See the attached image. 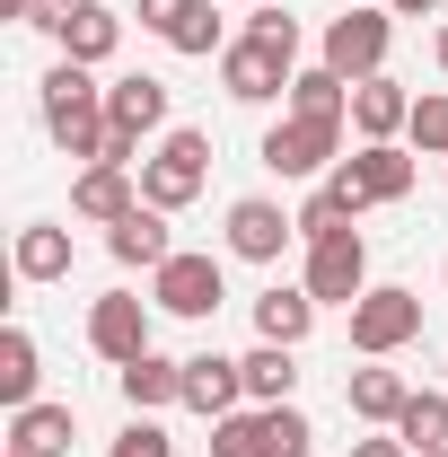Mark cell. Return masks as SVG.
Instances as JSON below:
<instances>
[{
    "instance_id": "cell-33",
    "label": "cell",
    "mask_w": 448,
    "mask_h": 457,
    "mask_svg": "<svg viewBox=\"0 0 448 457\" xmlns=\"http://www.w3.org/2000/svg\"><path fill=\"white\" fill-rule=\"evenodd\" d=\"M185 9H194V0H141V9H132V18H141V27H150V36H159V45H168L176 27H185Z\"/></svg>"
},
{
    "instance_id": "cell-6",
    "label": "cell",
    "mask_w": 448,
    "mask_h": 457,
    "mask_svg": "<svg viewBox=\"0 0 448 457\" xmlns=\"http://www.w3.org/2000/svg\"><path fill=\"white\" fill-rule=\"evenodd\" d=\"M264 168L273 176H326L343 168V123L335 114H281L264 132Z\"/></svg>"
},
{
    "instance_id": "cell-12",
    "label": "cell",
    "mask_w": 448,
    "mask_h": 457,
    "mask_svg": "<svg viewBox=\"0 0 448 457\" xmlns=\"http://www.w3.org/2000/svg\"><path fill=\"white\" fill-rule=\"evenodd\" d=\"M88 352L114 361V370H123V361H141V352H150V308H141L132 290H106V299L88 308Z\"/></svg>"
},
{
    "instance_id": "cell-2",
    "label": "cell",
    "mask_w": 448,
    "mask_h": 457,
    "mask_svg": "<svg viewBox=\"0 0 448 457\" xmlns=\"http://www.w3.org/2000/svg\"><path fill=\"white\" fill-rule=\"evenodd\" d=\"M203 176H212V132H203V123H176L168 141L141 159V203H150V212H185V203L203 194Z\"/></svg>"
},
{
    "instance_id": "cell-13",
    "label": "cell",
    "mask_w": 448,
    "mask_h": 457,
    "mask_svg": "<svg viewBox=\"0 0 448 457\" xmlns=\"http://www.w3.org/2000/svg\"><path fill=\"white\" fill-rule=\"evenodd\" d=\"M106 123H114V132H132V141L168 132V79H150V71H123V79L106 88Z\"/></svg>"
},
{
    "instance_id": "cell-38",
    "label": "cell",
    "mask_w": 448,
    "mask_h": 457,
    "mask_svg": "<svg viewBox=\"0 0 448 457\" xmlns=\"http://www.w3.org/2000/svg\"><path fill=\"white\" fill-rule=\"evenodd\" d=\"M0 457H36V449H0Z\"/></svg>"
},
{
    "instance_id": "cell-17",
    "label": "cell",
    "mask_w": 448,
    "mask_h": 457,
    "mask_svg": "<svg viewBox=\"0 0 448 457\" xmlns=\"http://www.w3.org/2000/svg\"><path fill=\"white\" fill-rule=\"evenodd\" d=\"M114 378H123V404H132V413L185 404V361H168V352H141V361H123Z\"/></svg>"
},
{
    "instance_id": "cell-20",
    "label": "cell",
    "mask_w": 448,
    "mask_h": 457,
    "mask_svg": "<svg viewBox=\"0 0 448 457\" xmlns=\"http://www.w3.org/2000/svg\"><path fill=\"white\" fill-rule=\"evenodd\" d=\"M308 326H317V290L299 282V290H264V299H255V335L264 343H290V352H299V343H308Z\"/></svg>"
},
{
    "instance_id": "cell-37",
    "label": "cell",
    "mask_w": 448,
    "mask_h": 457,
    "mask_svg": "<svg viewBox=\"0 0 448 457\" xmlns=\"http://www.w3.org/2000/svg\"><path fill=\"white\" fill-rule=\"evenodd\" d=\"M431 54H440V71H448V27H440V45H431Z\"/></svg>"
},
{
    "instance_id": "cell-8",
    "label": "cell",
    "mask_w": 448,
    "mask_h": 457,
    "mask_svg": "<svg viewBox=\"0 0 448 457\" xmlns=\"http://www.w3.org/2000/svg\"><path fill=\"white\" fill-rule=\"evenodd\" d=\"M387 45H395V9H343L335 27H326V71L378 79L387 71Z\"/></svg>"
},
{
    "instance_id": "cell-14",
    "label": "cell",
    "mask_w": 448,
    "mask_h": 457,
    "mask_svg": "<svg viewBox=\"0 0 448 457\" xmlns=\"http://www.w3.org/2000/svg\"><path fill=\"white\" fill-rule=\"evenodd\" d=\"M106 255H114V264H141V273H159V264L176 255V237H168V212L132 203L123 220H106Z\"/></svg>"
},
{
    "instance_id": "cell-28",
    "label": "cell",
    "mask_w": 448,
    "mask_h": 457,
    "mask_svg": "<svg viewBox=\"0 0 448 457\" xmlns=\"http://www.w3.org/2000/svg\"><path fill=\"white\" fill-rule=\"evenodd\" d=\"M168 54H194V62L228 54V45H220V18H212V0H194V9H185V27L168 36Z\"/></svg>"
},
{
    "instance_id": "cell-3",
    "label": "cell",
    "mask_w": 448,
    "mask_h": 457,
    "mask_svg": "<svg viewBox=\"0 0 448 457\" xmlns=\"http://www.w3.org/2000/svg\"><path fill=\"white\" fill-rule=\"evenodd\" d=\"M326 194H335L352 220H361L369 203H404V194H413V150H395V141H361V150L326 176Z\"/></svg>"
},
{
    "instance_id": "cell-15",
    "label": "cell",
    "mask_w": 448,
    "mask_h": 457,
    "mask_svg": "<svg viewBox=\"0 0 448 457\" xmlns=\"http://www.w3.org/2000/svg\"><path fill=\"white\" fill-rule=\"evenodd\" d=\"M185 404H194L203 422H228V413L246 404V370L220 361V352H194V361H185Z\"/></svg>"
},
{
    "instance_id": "cell-1",
    "label": "cell",
    "mask_w": 448,
    "mask_h": 457,
    "mask_svg": "<svg viewBox=\"0 0 448 457\" xmlns=\"http://www.w3.org/2000/svg\"><path fill=\"white\" fill-rule=\"evenodd\" d=\"M45 132L88 168L106 159V88L88 79V62H54L45 71Z\"/></svg>"
},
{
    "instance_id": "cell-23",
    "label": "cell",
    "mask_w": 448,
    "mask_h": 457,
    "mask_svg": "<svg viewBox=\"0 0 448 457\" xmlns=\"http://www.w3.org/2000/svg\"><path fill=\"white\" fill-rule=\"evenodd\" d=\"M62 273H71V228H18V282H62Z\"/></svg>"
},
{
    "instance_id": "cell-24",
    "label": "cell",
    "mask_w": 448,
    "mask_h": 457,
    "mask_svg": "<svg viewBox=\"0 0 448 457\" xmlns=\"http://www.w3.org/2000/svg\"><path fill=\"white\" fill-rule=\"evenodd\" d=\"M237 370H246V396H255V404H290V387H299V361H290V343H255Z\"/></svg>"
},
{
    "instance_id": "cell-30",
    "label": "cell",
    "mask_w": 448,
    "mask_h": 457,
    "mask_svg": "<svg viewBox=\"0 0 448 457\" xmlns=\"http://www.w3.org/2000/svg\"><path fill=\"white\" fill-rule=\"evenodd\" d=\"M335 228H352V212H343L335 194H326V185H317V194H308V203H299V237H308V246H317V237H335Z\"/></svg>"
},
{
    "instance_id": "cell-39",
    "label": "cell",
    "mask_w": 448,
    "mask_h": 457,
    "mask_svg": "<svg viewBox=\"0 0 448 457\" xmlns=\"http://www.w3.org/2000/svg\"><path fill=\"white\" fill-rule=\"evenodd\" d=\"M422 457H448V440H440V449H422Z\"/></svg>"
},
{
    "instance_id": "cell-29",
    "label": "cell",
    "mask_w": 448,
    "mask_h": 457,
    "mask_svg": "<svg viewBox=\"0 0 448 457\" xmlns=\"http://www.w3.org/2000/svg\"><path fill=\"white\" fill-rule=\"evenodd\" d=\"M404 141H413L422 159H448V97H413V123H404Z\"/></svg>"
},
{
    "instance_id": "cell-26",
    "label": "cell",
    "mask_w": 448,
    "mask_h": 457,
    "mask_svg": "<svg viewBox=\"0 0 448 457\" xmlns=\"http://www.w3.org/2000/svg\"><path fill=\"white\" fill-rule=\"evenodd\" d=\"M395 440H404L413 457H422V449H440V440H448V396L413 387V396H404V413H395Z\"/></svg>"
},
{
    "instance_id": "cell-22",
    "label": "cell",
    "mask_w": 448,
    "mask_h": 457,
    "mask_svg": "<svg viewBox=\"0 0 448 457\" xmlns=\"http://www.w3.org/2000/svg\"><path fill=\"white\" fill-rule=\"evenodd\" d=\"M132 203H141L132 168H88L79 185H71V212H79V220H123Z\"/></svg>"
},
{
    "instance_id": "cell-9",
    "label": "cell",
    "mask_w": 448,
    "mask_h": 457,
    "mask_svg": "<svg viewBox=\"0 0 448 457\" xmlns=\"http://www.w3.org/2000/svg\"><path fill=\"white\" fill-rule=\"evenodd\" d=\"M220 299H228L220 255H185V246H176L168 264L150 273V308H168V317H212Z\"/></svg>"
},
{
    "instance_id": "cell-32",
    "label": "cell",
    "mask_w": 448,
    "mask_h": 457,
    "mask_svg": "<svg viewBox=\"0 0 448 457\" xmlns=\"http://www.w3.org/2000/svg\"><path fill=\"white\" fill-rule=\"evenodd\" d=\"M246 36H264V45H281V54H299V18L273 9V0H264V9H246Z\"/></svg>"
},
{
    "instance_id": "cell-4",
    "label": "cell",
    "mask_w": 448,
    "mask_h": 457,
    "mask_svg": "<svg viewBox=\"0 0 448 457\" xmlns=\"http://www.w3.org/2000/svg\"><path fill=\"white\" fill-rule=\"evenodd\" d=\"M308 413L299 404H255V413H228L212 422V457H308Z\"/></svg>"
},
{
    "instance_id": "cell-31",
    "label": "cell",
    "mask_w": 448,
    "mask_h": 457,
    "mask_svg": "<svg viewBox=\"0 0 448 457\" xmlns=\"http://www.w3.org/2000/svg\"><path fill=\"white\" fill-rule=\"evenodd\" d=\"M106 457H176V440L159 431V422H150V413H132V431H123Z\"/></svg>"
},
{
    "instance_id": "cell-21",
    "label": "cell",
    "mask_w": 448,
    "mask_h": 457,
    "mask_svg": "<svg viewBox=\"0 0 448 457\" xmlns=\"http://www.w3.org/2000/svg\"><path fill=\"white\" fill-rule=\"evenodd\" d=\"M404 396H413V387H404V378H395V370H378V361H369V370H352V378H343V404H352V413H361V422H378V431H395V413H404Z\"/></svg>"
},
{
    "instance_id": "cell-40",
    "label": "cell",
    "mask_w": 448,
    "mask_h": 457,
    "mask_svg": "<svg viewBox=\"0 0 448 457\" xmlns=\"http://www.w3.org/2000/svg\"><path fill=\"white\" fill-rule=\"evenodd\" d=\"M246 9H264V0H246Z\"/></svg>"
},
{
    "instance_id": "cell-5",
    "label": "cell",
    "mask_w": 448,
    "mask_h": 457,
    "mask_svg": "<svg viewBox=\"0 0 448 457\" xmlns=\"http://www.w3.org/2000/svg\"><path fill=\"white\" fill-rule=\"evenodd\" d=\"M413 335H422V299L404 282H369L352 299V352H361V361H387V352H404Z\"/></svg>"
},
{
    "instance_id": "cell-27",
    "label": "cell",
    "mask_w": 448,
    "mask_h": 457,
    "mask_svg": "<svg viewBox=\"0 0 448 457\" xmlns=\"http://www.w3.org/2000/svg\"><path fill=\"white\" fill-rule=\"evenodd\" d=\"M290 114H352V79H343V71H326V62H317V71H299V79H290Z\"/></svg>"
},
{
    "instance_id": "cell-16",
    "label": "cell",
    "mask_w": 448,
    "mask_h": 457,
    "mask_svg": "<svg viewBox=\"0 0 448 457\" xmlns=\"http://www.w3.org/2000/svg\"><path fill=\"white\" fill-rule=\"evenodd\" d=\"M404 123H413V97L395 88L387 71H378V79H352V132H361V141H395Z\"/></svg>"
},
{
    "instance_id": "cell-36",
    "label": "cell",
    "mask_w": 448,
    "mask_h": 457,
    "mask_svg": "<svg viewBox=\"0 0 448 457\" xmlns=\"http://www.w3.org/2000/svg\"><path fill=\"white\" fill-rule=\"evenodd\" d=\"M395 18H431V9H440V0H387Z\"/></svg>"
},
{
    "instance_id": "cell-35",
    "label": "cell",
    "mask_w": 448,
    "mask_h": 457,
    "mask_svg": "<svg viewBox=\"0 0 448 457\" xmlns=\"http://www.w3.org/2000/svg\"><path fill=\"white\" fill-rule=\"evenodd\" d=\"M352 457H413V449H404L395 431H378V440H352Z\"/></svg>"
},
{
    "instance_id": "cell-18",
    "label": "cell",
    "mask_w": 448,
    "mask_h": 457,
    "mask_svg": "<svg viewBox=\"0 0 448 457\" xmlns=\"http://www.w3.org/2000/svg\"><path fill=\"white\" fill-rule=\"evenodd\" d=\"M71 440H79V413H71V404H18V413H9V449L71 457Z\"/></svg>"
},
{
    "instance_id": "cell-25",
    "label": "cell",
    "mask_w": 448,
    "mask_h": 457,
    "mask_svg": "<svg viewBox=\"0 0 448 457\" xmlns=\"http://www.w3.org/2000/svg\"><path fill=\"white\" fill-rule=\"evenodd\" d=\"M36 378H45V370H36V335L9 326V335H0V404H9V413L36 404Z\"/></svg>"
},
{
    "instance_id": "cell-7",
    "label": "cell",
    "mask_w": 448,
    "mask_h": 457,
    "mask_svg": "<svg viewBox=\"0 0 448 457\" xmlns=\"http://www.w3.org/2000/svg\"><path fill=\"white\" fill-rule=\"evenodd\" d=\"M290 79H299V54H281L264 36H237L220 54V88L237 106H273V97H290Z\"/></svg>"
},
{
    "instance_id": "cell-19",
    "label": "cell",
    "mask_w": 448,
    "mask_h": 457,
    "mask_svg": "<svg viewBox=\"0 0 448 457\" xmlns=\"http://www.w3.org/2000/svg\"><path fill=\"white\" fill-rule=\"evenodd\" d=\"M54 45H62V62H88V71H97V62L123 45V18H114L106 0H79V9H71V27H62Z\"/></svg>"
},
{
    "instance_id": "cell-10",
    "label": "cell",
    "mask_w": 448,
    "mask_h": 457,
    "mask_svg": "<svg viewBox=\"0 0 448 457\" xmlns=\"http://www.w3.org/2000/svg\"><path fill=\"white\" fill-rule=\"evenodd\" d=\"M308 290H317V308H352V299L369 290V246H361V228H335V237L308 246Z\"/></svg>"
},
{
    "instance_id": "cell-11",
    "label": "cell",
    "mask_w": 448,
    "mask_h": 457,
    "mask_svg": "<svg viewBox=\"0 0 448 457\" xmlns=\"http://www.w3.org/2000/svg\"><path fill=\"white\" fill-rule=\"evenodd\" d=\"M290 237H299V212H281V203H264V194L228 203V255H237V264H281Z\"/></svg>"
},
{
    "instance_id": "cell-34",
    "label": "cell",
    "mask_w": 448,
    "mask_h": 457,
    "mask_svg": "<svg viewBox=\"0 0 448 457\" xmlns=\"http://www.w3.org/2000/svg\"><path fill=\"white\" fill-rule=\"evenodd\" d=\"M71 9H79V0H36V18H27V27H45V36H62V27H71Z\"/></svg>"
}]
</instances>
